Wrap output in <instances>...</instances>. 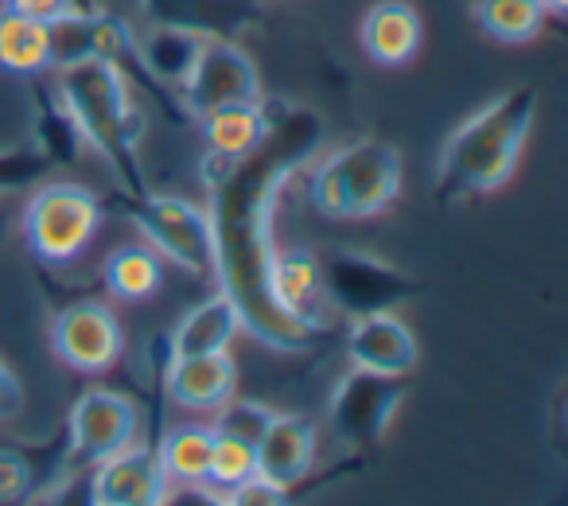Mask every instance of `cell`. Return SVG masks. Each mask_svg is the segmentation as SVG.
<instances>
[{
	"mask_svg": "<svg viewBox=\"0 0 568 506\" xmlns=\"http://www.w3.org/2000/svg\"><path fill=\"white\" fill-rule=\"evenodd\" d=\"M324 144V121L304 105H268V129L245 156L219 164L211 160V234L214 277L234 301L242 332L273 351H301L320 332V320L296 316L273 296V206L288 175L301 172Z\"/></svg>",
	"mask_w": 568,
	"mask_h": 506,
	"instance_id": "6da1fadb",
	"label": "cell"
},
{
	"mask_svg": "<svg viewBox=\"0 0 568 506\" xmlns=\"http://www.w3.org/2000/svg\"><path fill=\"white\" fill-rule=\"evenodd\" d=\"M534 87H518L483 105L479 113H471L444 141L440 164H436V195L452 203V199L487 195V191L503 188L518 168L521 144L534 129Z\"/></svg>",
	"mask_w": 568,
	"mask_h": 506,
	"instance_id": "7a4b0ae2",
	"label": "cell"
},
{
	"mask_svg": "<svg viewBox=\"0 0 568 506\" xmlns=\"http://www.w3.org/2000/svg\"><path fill=\"white\" fill-rule=\"evenodd\" d=\"M55 98L71 125L79 129L82 144L94 149L113 168L125 191H144L141 160V113L133 102L129 71L113 63H74L59 71Z\"/></svg>",
	"mask_w": 568,
	"mask_h": 506,
	"instance_id": "3957f363",
	"label": "cell"
},
{
	"mask_svg": "<svg viewBox=\"0 0 568 506\" xmlns=\"http://www.w3.org/2000/svg\"><path fill=\"white\" fill-rule=\"evenodd\" d=\"M308 195L312 206L327 219H374L402 195V152L386 141L343 144L316 164Z\"/></svg>",
	"mask_w": 568,
	"mask_h": 506,
	"instance_id": "277c9868",
	"label": "cell"
},
{
	"mask_svg": "<svg viewBox=\"0 0 568 506\" xmlns=\"http://www.w3.org/2000/svg\"><path fill=\"white\" fill-rule=\"evenodd\" d=\"M121 219H129L144 234V242L183 270L187 277H214V234L203 206L175 195H152L144 191H121L110 199Z\"/></svg>",
	"mask_w": 568,
	"mask_h": 506,
	"instance_id": "5b68a950",
	"label": "cell"
},
{
	"mask_svg": "<svg viewBox=\"0 0 568 506\" xmlns=\"http://www.w3.org/2000/svg\"><path fill=\"white\" fill-rule=\"evenodd\" d=\"M105 219L102 195L82 183H40L24 206V242L48 265H71L82 250L98 237Z\"/></svg>",
	"mask_w": 568,
	"mask_h": 506,
	"instance_id": "8992f818",
	"label": "cell"
},
{
	"mask_svg": "<svg viewBox=\"0 0 568 506\" xmlns=\"http://www.w3.org/2000/svg\"><path fill=\"white\" fill-rule=\"evenodd\" d=\"M180 94L187 113L199 121L211 110H219V105L261 102V79H257V67L250 63V55L234 40L214 36V40H203L195 67L183 79Z\"/></svg>",
	"mask_w": 568,
	"mask_h": 506,
	"instance_id": "52a82bcc",
	"label": "cell"
},
{
	"mask_svg": "<svg viewBox=\"0 0 568 506\" xmlns=\"http://www.w3.org/2000/svg\"><path fill=\"white\" fill-rule=\"evenodd\" d=\"M405 402L402 378L371 371H351L347 378L335 386L332 397V428L343 444L351 448H374L386 436L394 413Z\"/></svg>",
	"mask_w": 568,
	"mask_h": 506,
	"instance_id": "ba28073f",
	"label": "cell"
},
{
	"mask_svg": "<svg viewBox=\"0 0 568 506\" xmlns=\"http://www.w3.org/2000/svg\"><path fill=\"white\" fill-rule=\"evenodd\" d=\"M51 351L67 371L105 374L118 366L121 351H125V335H121L118 316L102 301H79L67 304L51 320Z\"/></svg>",
	"mask_w": 568,
	"mask_h": 506,
	"instance_id": "9c48e42d",
	"label": "cell"
},
{
	"mask_svg": "<svg viewBox=\"0 0 568 506\" xmlns=\"http://www.w3.org/2000/svg\"><path fill=\"white\" fill-rule=\"evenodd\" d=\"M136 409L129 397H121L118 389H87L79 402L71 405L67 417V459L74 467H94L105 456L136 444Z\"/></svg>",
	"mask_w": 568,
	"mask_h": 506,
	"instance_id": "30bf717a",
	"label": "cell"
},
{
	"mask_svg": "<svg viewBox=\"0 0 568 506\" xmlns=\"http://www.w3.org/2000/svg\"><path fill=\"white\" fill-rule=\"evenodd\" d=\"M320 289H327L335 304L363 316V312H394L417 293V281L366 253H335L320 265Z\"/></svg>",
	"mask_w": 568,
	"mask_h": 506,
	"instance_id": "8fae6325",
	"label": "cell"
},
{
	"mask_svg": "<svg viewBox=\"0 0 568 506\" xmlns=\"http://www.w3.org/2000/svg\"><path fill=\"white\" fill-rule=\"evenodd\" d=\"M51 32V71H63L74 63H113L129 71L136 59V40L129 24L113 12L102 9H82L71 17L48 24Z\"/></svg>",
	"mask_w": 568,
	"mask_h": 506,
	"instance_id": "7c38bea8",
	"label": "cell"
},
{
	"mask_svg": "<svg viewBox=\"0 0 568 506\" xmlns=\"http://www.w3.org/2000/svg\"><path fill=\"white\" fill-rule=\"evenodd\" d=\"M90 503L98 506H160L168 503V475L156 452L129 444L90 467Z\"/></svg>",
	"mask_w": 568,
	"mask_h": 506,
	"instance_id": "4fadbf2b",
	"label": "cell"
},
{
	"mask_svg": "<svg viewBox=\"0 0 568 506\" xmlns=\"http://www.w3.org/2000/svg\"><path fill=\"white\" fill-rule=\"evenodd\" d=\"M347 355L358 371L405 378L417 366V335L394 312H363L347 332Z\"/></svg>",
	"mask_w": 568,
	"mask_h": 506,
	"instance_id": "5bb4252c",
	"label": "cell"
},
{
	"mask_svg": "<svg viewBox=\"0 0 568 506\" xmlns=\"http://www.w3.org/2000/svg\"><path fill=\"white\" fill-rule=\"evenodd\" d=\"M257 456V475L268 479L273 487L293 490L296 483L308 479L312 464H316V425L308 417H276L253 444Z\"/></svg>",
	"mask_w": 568,
	"mask_h": 506,
	"instance_id": "9a60e30c",
	"label": "cell"
},
{
	"mask_svg": "<svg viewBox=\"0 0 568 506\" xmlns=\"http://www.w3.org/2000/svg\"><path fill=\"white\" fill-rule=\"evenodd\" d=\"M234 363L230 351H214V355H187V358H168L164 366V386L180 409L191 413H214L226 397H234Z\"/></svg>",
	"mask_w": 568,
	"mask_h": 506,
	"instance_id": "2e32d148",
	"label": "cell"
},
{
	"mask_svg": "<svg viewBox=\"0 0 568 506\" xmlns=\"http://www.w3.org/2000/svg\"><path fill=\"white\" fill-rule=\"evenodd\" d=\"M363 51L378 67H402L420 51V17L405 0H382L363 17Z\"/></svg>",
	"mask_w": 568,
	"mask_h": 506,
	"instance_id": "e0dca14e",
	"label": "cell"
},
{
	"mask_svg": "<svg viewBox=\"0 0 568 506\" xmlns=\"http://www.w3.org/2000/svg\"><path fill=\"white\" fill-rule=\"evenodd\" d=\"M242 332V316H237L234 301L226 293H214L199 308L175 324L172 340H168V358H187V355H214V351H230L234 335Z\"/></svg>",
	"mask_w": 568,
	"mask_h": 506,
	"instance_id": "ac0fdd59",
	"label": "cell"
},
{
	"mask_svg": "<svg viewBox=\"0 0 568 506\" xmlns=\"http://www.w3.org/2000/svg\"><path fill=\"white\" fill-rule=\"evenodd\" d=\"M199 129H203V141L211 160L219 164H230V160L245 156L261 144L268 129V102H234V105H219L206 118H199Z\"/></svg>",
	"mask_w": 568,
	"mask_h": 506,
	"instance_id": "d6986e66",
	"label": "cell"
},
{
	"mask_svg": "<svg viewBox=\"0 0 568 506\" xmlns=\"http://www.w3.org/2000/svg\"><path fill=\"white\" fill-rule=\"evenodd\" d=\"M144 9L156 24L187 28L203 40H214V36L234 40L253 20V12L242 0H144Z\"/></svg>",
	"mask_w": 568,
	"mask_h": 506,
	"instance_id": "ffe728a7",
	"label": "cell"
},
{
	"mask_svg": "<svg viewBox=\"0 0 568 506\" xmlns=\"http://www.w3.org/2000/svg\"><path fill=\"white\" fill-rule=\"evenodd\" d=\"M0 71L20 74V79H36V74L51 71L48 24L0 9Z\"/></svg>",
	"mask_w": 568,
	"mask_h": 506,
	"instance_id": "44dd1931",
	"label": "cell"
},
{
	"mask_svg": "<svg viewBox=\"0 0 568 506\" xmlns=\"http://www.w3.org/2000/svg\"><path fill=\"white\" fill-rule=\"evenodd\" d=\"M102 281H105V289H110V296L141 304L160 293L164 265H160V253L152 250V245H118V250L105 257Z\"/></svg>",
	"mask_w": 568,
	"mask_h": 506,
	"instance_id": "7402d4cb",
	"label": "cell"
},
{
	"mask_svg": "<svg viewBox=\"0 0 568 506\" xmlns=\"http://www.w3.org/2000/svg\"><path fill=\"white\" fill-rule=\"evenodd\" d=\"M199 48H203V36L187 32V28L156 24L144 36V43H136V59L156 82H168V87L180 90L187 71L195 67Z\"/></svg>",
	"mask_w": 568,
	"mask_h": 506,
	"instance_id": "603a6c76",
	"label": "cell"
},
{
	"mask_svg": "<svg viewBox=\"0 0 568 506\" xmlns=\"http://www.w3.org/2000/svg\"><path fill=\"white\" fill-rule=\"evenodd\" d=\"M273 296L296 316L320 320L316 296H320V262L308 250H276L273 273H268Z\"/></svg>",
	"mask_w": 568,
	"mask_h": 506,
	"instance_id": "cb8c5ba5",
	"label": "cell"
},
{
	"mask_svg": "<svg viewBox=\"0 0 568 506\" xmlns=\"http://www.w3.org/2000/svg\"><path fill=\"white\" fill-rule=\"evenodd\" d=\"M214 448V428L211 425H180L164 436L156 459L164 467L168 483H183V487H203L206 467H211Z\"/></svg>",
	"mask_w": 568,
	"mask_h": 506,
	"instance_id": "d4e9b609",
	"label": "cell"
},
{
	"mask_svg": "<svg viewBox=\"0 0 568 506\" xmlns=\"http://www.w3.org/2000/svg\"><path fill=\"white\" fill-rule=\"evenodd\" d=\"M549 12L541 9V0H479L475 4V20L479 28L498 43H534L545 28Z\"/></svg>",
	"mask_w": 568,
	"mask_h": 506,
	"instance_id": "484cf974",
	"label": "cell"
},
{
	"mask_svg": "<svg viewBox=\"0 0 568 506\" xmlns=\"http://www.w3.org/2000/svg\"><path fill=\"white\" fill-rule=\"evenodd\" d=\"M253 475H257V456H253V444L234 441V436L214 433L211 467H206L203 490H211V498L226 503L230 490H237L245 479H253Z\"/></svg>",
	"mask_w": 568,
	"mask_h": 506,
	"instance_id": "4316f807",
	"label": "cell"
},
{
	"mask_svg": "<svg viewBox=\"0 0 568 506\" xmlns=\"http://www.w3.org/2000/svg\"><path fill=\"white\" fill-rule=\"evenodd\" d=\"M214 413H219V421L211 425L214 433L234 436V441H245V444H257L261 433L268 428V421H273V413H268L265 405L245 402V397H226Z\"/></svg>",
	"mask_w": 568,
	"mask_h": 506,
	"instance_id": "83f0119b",
	"label": "cell"
},
{
	"mask_svg": "<svg viewBox=\"0 0 568 506\" xmlns=\"http://www.w3.org/2000/svg\"><path fill=\"white\" fill-rule=\"evenodd\" d=\"M51 160L43 156L40 149H12V152H0V195L4 191H17L36 183L40 175H48Z\"/></svg>",
	"mask_w": 568,
	"mask_h": 506,
	"instance_id": "f1b7e54d",
	"label": "cell"
},
{
	"mask_svg": "<svg viewBox=\"0 0 568 506\" xmlns=\"http://www.w3.org/2000/svg\"><path fill=\"white\" fill-rule=\"evenodd\" d=\"M36 490V472L20 452L0 448V503H24Z\"/></svg>",
	"mask_w": 568,
	"mask_h": 506,
	"instance_id": "f546056e",
	"label": "cell"
},
{
	"mask_svg": "<svg viewBox=\"0 0 568 506\" xmlns=\"http://www.w3.org/2000/svg\"><path fill=\"white\" fill-rule=\"evenodd\" d=\"M0 9H9L28 20H40V24H55V20L71 17V12H82L87 4L82 0H0Z\"/></svg>",
	"mask_w": 568,
	"mask_h": 506,
	"instance_id": "4dcf8cb0",
	"label": "cell"
},
{
	"mask_svg": "<svg viewBox=\"0 0 568 506\" xmlns=\"http://www.w3.org/2000/svg\"><path fill=\"white\" fill-rule=\"evenodd\" d=\"M284 498H288V490L273 487L268 479L253 475V479H245L237 490H230L226 503H230V506H276V503H284Z\"/></svg>",
	"mask_w": 568,
	"mask_h": 506,
	"instance_id": "1f68e13d",
	"label": "cell"
},
{
	"mask_svg": "<svg viewBox=\"0 0 568 506\" xmlns=\"http://www.w3.org/2000/svg\"><path fill=\"white\" fill-rule=\"evenodd\" d=\"M20 409H24V386L9 363H0V421L20 417Z\"/></svg>",
	"mask_w": 568,
	"mask_h": 506,
	"instance_id": "d6a6232c",
	"label": "cell"
},
{
	"mask_svg": "<svg viewBox=\"0 0 568 506\" xmlns=\"http://www.w3.org/2000/svg\"><path fill=\"white\" fill-rule=\"evenodd\" d=\"M541 9L549 12V17H565V12H568V0H541Z\"/></svg>",
	"mask_w": 568,
	"mask_h": 506,
	"instance_id": "836d02e7",
	"label": "cell"
}]
</instances>
